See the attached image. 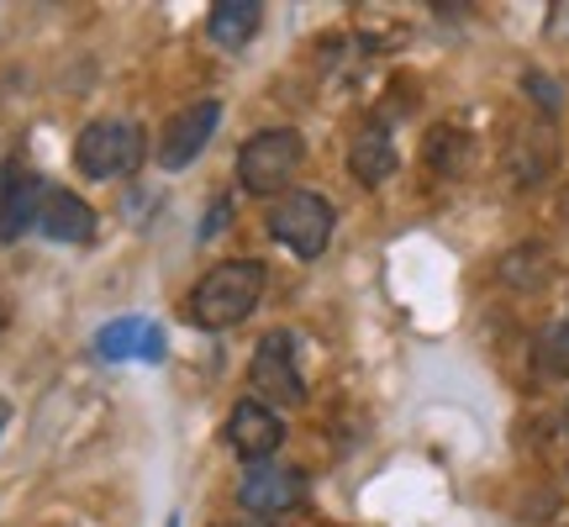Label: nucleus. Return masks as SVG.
<instances>
[{
    "mask_svg": "<svg viewBox=\"0 0 569 527\" xmlns=\"http://www.w3.org/2000/svg\"><path fill=\"white\" fill-rule=\"evenodd\" d=\"M142 153H148V138L127 117H96L74 138V169L84 180H127L142 163Z\"/></svg>",
    "mask_w": 569,
    "mask_h": 527,
    "instance_id": "2",
    "label": "nucleus"
},
{
    "mask_svg": "<svg viewBox=\"0 0 569 527\" xmlns=\"http://www.w3.org/2000/svg\"><path fill=\"white\" fill-rule=\"evenodd\" d=\"M264 296V264L259 259H227L217 269H206V280L190 290L184 301V317L206 332H222V327H238L259 306Z\"/></svg>",
    "mask_w": 569,
    "mask_h": 527,
    "instance_id": "1",
    "label": "nucleus"
},
{
    "mask_svg": "<svg viewBox=\"0 0 569 527\" xmlns=\"http://www.w3.org/2000/svg\"><path fill=\"white\" fill-rule=\"evenodd\" d=\"M38 232L48 243H90L96 238V206L74 190H48L38 211Z\"/></svg>",
    "mask_w": 569,
    "mask_h": 527,
    "instance_id": "10",
    "label": "nucleus"
},
{
    "mask_svg": "<svg viewBox=\"0 0 569 527\" xmlns=\"http://www.w3.org/2000/svg\"><path fill=\"white\" fill-rule=\"evenodd\" d=\"M248 380H253V396H264V406H301L306 401V380L296 369V338L290 332H264L259 348H253V365H248Z\"/></svg>",
    "mask_w": 569,
    "mask_h": 527,
    "instance_id": "5",
    "label": "nucleus"
},
{
    "mask_svg": "<svg viewBox=\"0 0 569 527\" xmlns=\"http://www.w3.org/2000/svg\"><path fill=\"white\" fill-rule=\"evenodd\" d=\"M280 438H284V422L274 417V406H264V401H238L232 406V417H227V444H232L238 459H248V465H269V454L280 448Z\"/></svg>",
    "mask_w": 569,
    "mask_h": 527,
    "instance_id": "8",
    "label": "nucleus"
},
{
    "mask_svg": "<svg viewBox=\"0 0 569 527\" xmlns=\"http://www.w3.org/2000/svg\"><path fill=\"white\" fill-rule=\"evenodd\" d=\"M217 122H222V101H196V106H184V111H174L159 132V163L163 169L196 163L201 148L211 142V132H217Z\"/></svg>",
    "mask_w": 569,
    "mask_h": 527,
    "instance_id": "7",
    "label": "nucleus"
},
{
    "mask_svg": "<svg viewBox=\"0 0 569 527\" xmlns=\"http://www.w3.org/2000/svg\"><path fill=\"white\" fill-rule=\"evenodd\" d=\"M148 317H117V322H106L101 332H96V354L101 359H142V344H148Z\"/></svg>",
    "mask_w": 569,
    "mask_h": 527,
    "instance_id": "13",
    "label": "nucleus"
},
{
    "mask_svg": "<svg viewBox=\"0 0 569 527\" xmlns=\"http://www.w3.org/2000/svg\"><path fill=\"white\" fill-rule=\"evenodd\" d=\"M538 365L549 369V375H569V322H553L543 332V344H538Z\"/></svg>",
    "mask_w": 569,
    "mask_h": 527,
    "instance_id": "14",
    "label": "nucleus"
},
{
    "mask_svg": "<svg viewBox=\"0 0 569 527\" xmlns=\"http://www.w3.org/2000/svg\"><path fill=\"white\" fill-rule=\"evenodd\" d=\"M169 527H180V517H169Z\"/></svg>",
    "mask_w": 569,
    "mask_h": 527,
    "instance_id": "19",
    "label": "nucleus"
},
{
    "mask_svg": "<svg viewBox=\"0 0 569 527\" xmlns=\"http://www.w3.org/2000/svg\"><path fill=\"white\" fill-rule=\"evenodd\" d=\"M348 175L359 185H386L396 175V142L386 127H365L353 148H348Z\"/></svg>",
    "mask_w": 569,
    "mask_h": 527,
    "instance_id": "12",
    "label": "nucleus"
},
{
    "mask_svg": "<svg viewBox=\"0 0 569 527\" xmlns=\"http://www.w3.org/2000/svg\"><path fill=\"white\" fill-rule=\"evenodd\" d=\"M522 84H528V96H538V106H543V111H559V101H565V90H559L549 74H538V69H532Z\"/></svg>",
    "mask_w": 569,
    "mask_h": 527,
    "instance_id": "15",
    "label": "nucleus"
},
{
    "mask_svg": "<svg viewBox=\"0 0 569 527\" xmlns=\"http://www.w3.org/2000/svg\"><path fill=\"white\" fill-rule=\"evenodd\" d=\"M232 527H264V523H232Z\"/></svg>",
    "mask_w": 569,
    "mask_h": 527,
    "instance_id": "18",
    "label": "nucleus"
},
{
    "mask_svg": "<svg viewBox=\"0 0 569 527\" xmlns=\"http://www.w3.org/2000/svg\"><path fill=\"white\" fill-rule=\"evenodd\" d=\"M222 222H227V201H217L211 206V217H206V227H201V243H211V238L222 232Z\"/></svg>",
    "mask_w": 569,
    "mask_h": 527,
    "instance_id": "16",
    "label": "nucleus"
},
{
    "mask_svg": "<svg viewBox=\"0 0 569 527\" xmlns=\"http://www.w3.org/2000/svg\"><path fill=\"white\" fill-rule=\"evenodd\" d=\"M306 490V475L296 465H253L243 475V486H238V501L248 511H259V517H280L301 501Z\"/></svg>",
    "mask_w": 569,
    "mask_h": 527,
    "instance_id": "9",
    "label": "nucleus"
},
{
    "mask_svg": "<svg viewBox=\"0 0 569 527\" xmlns=\"http://www.w3.org/2000/svg\"><path fill=\"white\" fill-rule=\"evenodd\" d=\"M259 27H264V6L259 0H217L211 17H206L211 42L227 48V53H243V42L259 38Z\"/></svg>",
    "mask_w": 569,
    "mask_h": 527,
    "instance_id": "11",
    "label": "nucleus"
},
{
    "mask_svg": "<svg viewBox=\"0 0 569 527\" xmlns=\"http://www.w3.org/2000/svg\"><path fill=\"white\" fill-rule=\"evenodd\" d=\"M6 422H11V406L0 401V432H6Z\"/></svg>",
    "mask_w": 569,
    "mask_h": 527,
    "instance_id": "17",
    "label": "nucleus"
},
{
    "mask_svg": "<svg viewBox=\"0 0 569 527\" xmlns=\"http://www.w3.org/2000/svg\"><path fill=\"white\" fill-rule=\"evenodd\" d=\"M301 159H306V142L296 127H264L238 153V185H243L248 196H274V190H284V185L296 180Z\"/></svg>",
    "mask_w": 569,
    "mask_h": 527,
    "instance_id": "3",
    "label": "nucleus"
},
{
    "mask_svg": "<svg viewBox=\"0 0 569 527\" xmlns=\"http://www.w3.org/2000/svg\"><path fill=\"white\" fill-rule=\"evenodd\" d=\"M565 17H569V6H565Z\"/></svg>",
    "mask_w": 569,
    "mask_h": 527,
    "instance_id": "20",
    "label": "nucleus"
},
{
    "mask_svg": "<svg viewBox=\"0 0 569 527\" xmlns=\"http://www.w3.org/2000/svg\"><path fill=\"white\" fill-rule=\"evenodd\" d=\"M42 196H48V180H42L32 163H21V159L0 163V243H17L21 232L38 227Z\"/></svg>",
    "mask_w": 569,
    "mask_h": 527,
    "instance_id": "6",
    "label": "nucleus"
},
{
    "mask_svg": "<svg viewBox=\"0 0 569 527\" xmlns=\"http://www.w3.org/2000/svg\"><path fill=\"white\" fill-rule=\"evenodd\" d=\"M332 206L322 196H311V190H290L274 211H269V232H274V243H284L296 259H322L327 243H332Z\"/></svg>",
    "mask_w": 569,
    "mask_h": 527,
    "instance_id": "4",
    "label": "nucleus"
}]
</instances>
